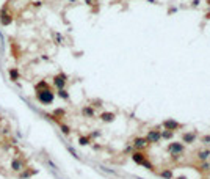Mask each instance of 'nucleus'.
Returning a JSON list of instances; mask_svg holds the SVG:
<instances>
[{
    "mask_svg": "<svg viewBox=\"0 0 210 179\" xmlns=\"http://www.w3.org/2000/svg\"><path fill=\"white\" fill-rule=\"evenodd\" d=\"M11 170L16 171V173H19V171L24 170V162L20 159H13L11 160Z\"/></svg>",
    "mask_w": 210,
    "mask_h": 179,
    "instance_id": "10",
    "label": "nucleus"
},
{
    "mask_svg": "<svg viewBox=\"0 0 210 179\" xmlns=\"http://www.w3.org/2000/svg\"><path fill=\"white\" fill-rule=\"evenodd\" d=\"M60 127H61V132L64 134V135H69V134H71V127H69V126H66V124H61Z\"/></svg>",
    "mask_w": 210,
    "mask_h": 179,
    "instance_id": "20",
    "label": "nucleus"
},
{
    "mask_svg": "<svg viewBox=\"0 0 210 179\" xmlns=\"http://www.w3.org/2000/svg\"><path fill=\"white\" fill-rule=\"evenodd\" d=\"M198 138V132L196 130H188V132H184L180 135V141L184 144H193Z\"/></svg>",
    "mask_w": 210,
    "mask_h": 179,
    "instance_id": "6",
    "label": "nucleus"
},
{
    "mask_svg": "<svg viewBox=\"0 0 210 179\" xmlns=\"http://www.w3.org/2000/svg\"><path fill=\"white\" fill-rule=\"evenodd\" d=\"M146 140H148V143L149 144H157V143H160V140H162V135H160V130L158 129H149L148 130V134H146V137H144Z\"/></svg>",
    "mask_w": 210,
    "mask_h": 179,
    "instance_id": "3",
    "label": "nucleus"
},
{
    "mask_svg": "<svg viewBox=\"0 0 210 179\" xmlns=\"http://www.w3.org/2000/svg\"><path fill=\"white\" fill-rule=\"evenodd\" d=\"M143 168H146V170H149V171H154V165H152V162H149V160H146L143 165H141Z\"/></svg>",
    "mask_w": 210,
    "mask_h": 179,
    "instance_id": "18",
    "label": "nucleus"
},
{
    "mask_svg": "<svg viewBox=\"0 0 210 179\" xmlns=\"http://www.w3.org/2000/svg\"><path fill=\"white\" fill-rule=\"evenodd\" d=\"M130 157L136 165H143L146 160H148V156L144 154V151H134V153L130 154Z\"/></svg>",
    "mask_w": 210,
    "mask_h": 179,
    "instance_id": "8",
    "label": "nucleus"
},
{
    "mask_svg": "<svg viewBox=\"0 0 210 179\" xmlns=\"http://www.w3.org/2000/svg\"><path fill=\"white\" fill-rule=\"evenodd\" d=\"M177 11V8H171L170 11H168V13H170V14H172V13H176Z\"/></svg>",
    "mask_w": 210,
    "mask_h": 179,
    "instance_id": "28",
    "label": "nucleus"
},
{
    "mask_svg": "<svg viewBox=\"0 0 210 179\" xmlns=\"http://www.w3.org/2000/svg\"><path fill=\"white\" fill-rule=\"evenodd\" d=\"M36 99L41 102L43 105H50L53 99H55V94L50 88H46V90H39L36 91Z\"/></svg>",
    "mask_w": 210,
    "mask_h": 179,
    "instance_id": "1",
    "label": "nucleus"
},
{
    "mask_svg": "<svg viewBox=\"0 0 210 179\" xmlns=\"http://www.w3.org/2000/svg\"><path fill=\"white\" fill-rule=\"evenodd\" d=\"M82 115L85 116V118H94V115H96L94 107H91V105H85V107L82 108Z\"/></svg>",
    "mask_w": 210,
    "mask_h": 179,
    "instance_id": "12",
    "label": "nucleus"
},
{
    "mask_svg": "<svg viewBox=\"0 0 210 179\" xmlns=\"http://www.w3.org/2000/svg\"><path fill=\"white\" fill-rule=\"evenodd\" d=\"M132 146H134L135 151H144L149 146V143H148V140H146L144 137H136V138L134 140V143H132Z\"/></svg>",
    "mask_w": 210,
    "mask_h": 179,
    "instance_id": "7",
    "label": "nucleus"
},
{
    "mask_svg": "<svg viewBox=\"0 0 210 179\" xmlns=\"http://www.w3.org/2000/svg\"><path fill=\"white\" fill-rule=\"evenodd\" d=\"M46 88H49V85H47V82H39V83L36 85V91H39V90H46Z\"/></svg>",
    "mask_w": 210,
    "mask_h": 179,
    "instance_id": "19",
    "label": "nucleus"
},
{
    "mask_svg": "<svg viewBox=\"0 0 210 179\" xmlns=\"http://www.w3.org/2000/svg\"><path fill=\"white\" fill-rule=\"evenodd\" d=\"M99 118L102 123H113L115 118H116V113L115 112H102L99 115Z\"/></svg>",
    "mask_w": 210,
    "mask_h": 179,
    "instance_id": "9",
    "label": "nucleus"
},
{
    "mask_svg": "<svg viewBox=\"0 0 210 179\" xmlns=\"http://www.w3.org/2000/svg\"><path fill=\"white\" fill-rule=\"evenodd\" d=\"M174 179H188L185 174H180V176H177V177H174Z\"/></svg>",
    "mask_w": 210,
    "mask_h": 179,
    "instance_id": "27",
    "label": "nucleus"
},
{
    "mask_svg": "<svg viewBox=\"0 0 210 179\" xmlns=\"http://www.w3.org/2000/svg\"><path fill=\"white\" fill-rule=\"evenodd\" d=\"M206 3H207V5H208V6H210V0H207V2H206Z\"/></svg>",
    "mask_w": 210,
    "mask_h": 179,
    "instance_id": "31",
    "label": "nucleus"
},
{
    "mask_svg": "<svg viewBox=\"0 0 210 179\" xmlns=\"http://www.w3.org/2000/svg\"><path fill=\"white\" fill-rule=\"evenodd\" d=\"M160 176L163 179H174V171L171 168H165V170L160 171Z\"/></svg>",
    "mask_w": 210,
    "mask_h": 179,
    "instance_id": "13",
    "label": "nucleus"
},
{
    "mask_svg": "<svg viewBox=\"0 0 210 179\" xmlns=\"http://www.w3.org/2000/svg\"><path fill=\"white\" fill-rule=\"evenodd\" d=\"M99 135H100V132H93V134L89 135V138H91V137H93V138H97Z\"/></svg>",
    "mask_w": 210,
    "mask_h": 179,
    "instance_id": "26",
    "label": "nucleus"
},
{
    "mask_svg": "<svg viewBox=\"0 0 210 179\" xmlns=\"http://www.w3.org/2000/svg\"><path fill=\"white\" fill-rule=\"evenodd\" d=\"M199 0H191V6H194V8H196V6H199Z\"/></svg>",
    "mask_w": 210,
    "mask_h": 179,
    "instance_id": "25",
    "label": "nucleus"
},
{
    "mask_svg": "<svg viewBox=\"0 0 210 179\" xmlns=\"http://www.w3.org/2000/svg\"><path fill=\"white\" fill-rule=\"evenodd\" d=\"M134 146H132V144H127V146H125V149H124V153L125 154H132V153H134Z\"/></svg>",
    "mask_w": 210,
    "mask_h": 179,
    "instance_id": "23",
    "label": "nucleus"
},
{
    "mask_svg": "<svg viewBox=\"0 0 210 179\" xmlns=\"http://www.w3.org/2000/svg\"><path fill=\"white\" fill-rule=\"evenodd\" d=\"M58 96H60L61 99H64V101L69 99V93L66 91V90H58Z\"/></svg>",
    "mask_w": 210,
    "mask_h": 179,
    "instance_id": "17",
    "label": "nucleus"
},
{
    "mask_svg": "<svg viewBox=\"0 0 210 179\" xmlns=\"http://www.w3.org/2000/svg\"><path fill=\"white\" fill-rule=\"evenodd\" d=\"M208 157H210V148H202L201 151H198V159L201 162L208 160Z\"/></svg>",
    "mask_w": 210,
    "mask_h": 179,
    "instance_id": "11",
    "label": "nucleus"
},
{
    "mask_svg": "<svg viewBox=\"0 0 210 179\" xmlns=\"http://www.w3.org/2000/svg\"><path fill=\"white\" fill-rule=\"evenodd\" d=\"M10 75H11V79L17 80V77H19V72H17L16 69H11V71H10Z\"/></svg>",
    "mask_w": 210,
    "mask_h": 179,
    "instance_id": "24",
    "label": "nucleus"
},
{
    "mask_svg": "<svg viewBox=\"0 0 210 179\" xmlns=\"http://www.w3.org/2000/svg\"><path fill=\"white\" fill-rule=\"evenodd\" d=\"M162 127L166 129V130H171V132H177L179 129L184 127V124H180L179 121L172 120V118H168V120H165V121L162 123Z\"/></svg>",
    "mask_w": 210,
    "mask_h": 179,
    "instance_id": "4",
    "label": "nucleus"
},
{
    "mask_svg": "<svg viewBox=\"0 0 210 179\" xmlns=\"http://www.w3.org/2000/svg\"><path fill=\"white\" fill-rule=\"evenodd\" d=\"M68 151H69V153H71V154H72V157H75V159H77V160H79V159H80V156H79V154H77V151H75V149H74L72 146H68Z\"/></svg>",
    "mask_w": 210,
    "mask_h": 179,
    "instance_id": "21",
    "label": "nucleus"
},
{
    "mask_svg": "<svg viewBox=\"0 0 210 179\" xmlns=\"http://www.w3.org/2000/svg\"><path fill=\"white\" fill-rule=\"evenodd\" d=\"M94 3V0H86V5H93Z\"/></svg>",
    "mask_w": 210,
    "mask_h": 179,
    "instance_id": "29",
    "label": "nucleus"
},
{
    "mask_svg": "<svg viewBox=\"0 0 210 179\" xmlns=\"http://www.w3.org/2000/svg\"><path fill=\"white\" fill-rule=\"evenodd\" d=\"M66 83H68V75L64 72H60L58 75H55V77H53V86L57 90H64Z\"/></svg>",
    "mask_w": 210,
    "mask_h": 179,
    "instance_id": "5",
    "label": "nucleus"
},
{
    "mask_svg": "<svg viewBox=\"0 0 210 179\" xmlns=\"http://www.w3.org/2000/svg\"><path fill=\"white\" fill-rule=\"evenodd\" d=\"M149 3H157V0H148Z\"/></svg>",
    "mask_w": 210,
    "mask_h": 179,
    "instance_id": "30",
    "label": "nucleus"
},
{
    "mask_svg": "<svg viewBox=\"0 0 210 179\" xmlns=\"http://www.w3.org/2000/svg\"><path fill=\"white\" fill-rule=\"evenodd\" d=\"M91 143V138L89 135H80L79 137V144H82V146H86V144Z\"/></svg>",
    "mask_w": 210,
    "mask_h": 179,
    "instance_id": "15",
    "label": "nucleus"
},
{
    "mask_svg": "<svg viewBox=\"0 0 210 179\" xmlns=\"http://www.w3.org/2000/svg\"><path fill=\"white\" fill-rule=\"evenodd\" d=\"M166 151L171 156H180V154L185 153V144L182 143V141H171L170 144H168Z\"/></svg>",
    "mask_w": 210,
    "mask_h": 179,
    "instance_id": "2",
    "label": "nucleus"
},
{
    "mask_svg": "<svg viewBox=\"0 0 210 179\" xmlns=\"http://www.w3.org/2000/svg\"><path fill=\"white\" fill-rule=\"evenodd\" d=\"M160 135H162V140H172V137H174V132H171V130H160Z\"/></svg>",
    "mask_w": 210,
    "mask_h": 179,
    "instance_id": "14",
    "label": "nucleus"
},
{
    "mask_svg": "<svg viewBox=\"0 0 210 179\" xmlns=\"http://www.w3.org/2000/svg\"><path fill=\"white\" fill-rule=\"evenodd\" d=\"M201 141H202V144H210V135H202L201 137Z\"/></svg>",
    "mask_w": 210,
    "mask_h": 179,
    "instance_id": "22",
    "label": "nucleus"
},
{
    "mask_svg": "<svg viewBox=\"0 0 210 179\" xmlns=\"http://www.w3.org/2000/svg\"><path fill=\"white\" fill-rule=\"evenodd\" d=\"M199 171H202V173H207V171H210V162H208V160L201 162V165H199Z\"/></svg>",
    "mask_w": 210,
    "mask_h": 179,
    "instance_id": "16",
    "label": "nucleus"
}]
</instances>
